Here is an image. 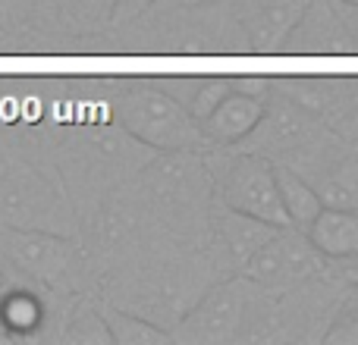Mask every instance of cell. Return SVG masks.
I'll use <instances>...</instances> for the list:
<instances>
[{
    "instance_id": "cell-1",
    "label": "cell",
    "mask_w": 358,
    "mask_h": 345,
    "mask_svg": "<svg viewBox=\"0 0 358 345\" xmlns=\"http://www.w3.org/2000/svg\"><path fill=\"white\" fill-rule=\"evenodd\" d=\"M120 126L132 142L155 151H198L208 145L201 126L189 117L176 98H170L161 82H138L117 104Z\"/></svg>"
},
{
    "instance_id": "cell-2",
    "label": "cell",
    "mask_w": 358,
    "mask_h": 345,
    "mask_svg": "<svg viewBox=\"0 0 358 345\" xmlns=\"http://www.w3.org/2000/svg\"><path fill=\"white\" fill-rule=\"evenodd\" d=\"M261 286L239 277L223 279L210 286L189 311L170 330V342H192V345H217L242 339V330L261 321Z\"/></svg>"
},
{
    "instance_id": "cell-3",
    "label": "cell",
    "mask_w": 358,
    "mask_h": 345,
    "mask_svg": "<svg viewBox=\"0 0 358 345\" xmlns=\"http://www.w3.org/2000/svg\"><path fill=\"white\" fill-rule=\"evenodd\" d=\"M0 226L69 235L76 229V216L60 182L35 167L10 163L0 172Z\"/></svg>"
},
{
    "instance_id": "cell-4",
    "label": "cell",
    "mask_w": 358,
    "mask_h": 345,
    "mask_svg": "<svg viewBox=\"0 0 358 345\" xmlns=\"http://www.w3.org/2000/svg\"><path fill=\"white\" fill-rule=\"evenodd\" d=\"M327 270V258L308 242V235L292 226H280L245 264L239 273L261 289H292Z\"/></svg>"
},
{
    "instance_id": "cell-5",
    "label": "cell",
    "mask_w": 358,
    "mask_h": 345,
    "mask_svg": "<svg viewBox=\"0 0 358 345\" xmlns=\"http://www.w3.org/2000/svg\"><path fill=\"white\" fill-rule=\"evenodd\" d=\"M220 204L271 226H289L277 191V167L261 154H242L227 163L220 179Z\"/></svg>"
},
{
    "instance_id": "cell-6",
    "label": "cell",
    "mask_w": 358,
    "mask_h": 345,
    "mask_svg": "<svg viewBox=\"0 0 358 345\" xmlns=\"http://www.w3.org/2000/svg\"><path fill=\"white\" fill-rule=\"evenodd\" d=\"M0 258L35 283L63 286L76 267V245L60 233L0 226Z\"/></svg>"
},
{
    "instance_id": "cell-7",
    "label": "cell",
    "mask_w": 358,
    "mask_h": 345,
    "mask_svg": "<svg viewBox=\"0 0 358 345\" xmlns=\"http://www.w3.org/2000/svg\"><path fill=\"white\" fill-rule=\"evenodd\" d=\"M311 0H236V25L245 50L277 54Z\"/></svg>"
},
{
    "instance_id": "cell-8",
    "label": "cell",
    "mask_w": 358,
    "mask_h": 345,
    "mask_svg": "<svg viewBox=\"0 0 358 345\" xmlns=\"http://www.w3.org/2000/svg\"><path fill=\"white\" fill-rule=\"evenodd\" d=\"M286 54H352L346 29L330 0H311L283 41Z\"/></svg>"
},
{
    "instance_id": "cell-9",
    "label": "cell",
    "mask_w": 358,
    "mask_h": 345,
    "mask_svg": "<svg viewBox=\"0 0 358 345\" xmlns=\"http://www.w3.org/2000/svg\"><path fill=\"white\" fill-rule=\"evenodd\" d=\"M264 98L248 94L242 88L233 85V91L223 94L220 104L201 119V135L208 138V145H236L255 135L261 117H264Z\"/></svg>"
},
{
    "instance_id": "cell-10",
    "label": "cell",
    "mask_w": 358,
    "mask_h": 345,
    "mask_svg": "<svg viewBox=\"0 0 358 345\" xmlns=\"http://www.w3.org/2000/svg\"><path fill=\"white\" fill-rule=\"evenodd\" d=\"M305 235L327 260L358 258V210L324 204L315 220L305 226Z\"/></svg>"
},
{
    "instance_id": "cell-11",
    "label": "cell",
    "mask_w": 358,
    "mask_h": 345,
    "mask_svg": "<svg viewBox=\"0 0 358 345\" xmlns=\"http://www.w3.org/2000/svg\"><path fill=\"white\" fill-rule=\"evenodd\" d=\"M258 132L273 151L305 148L311 138H317V119L296 107L292 101L280 98L273 107H264V117L258 123Z\"/></svg>"
},
{
    "instance_id": "cell-12",
    "label": "cell",
    "mask_w": 358,
    "mask_h": 345,
    "mask_svg": "<svg viewBox=\"0 0 358 345\" xmlns=\"http://www.w3.org/2000/svg\"><path fill=\"white\" fill-rule=\"evenodd\" d=\"M214 223H217L220 245L227 248V254H229V260L236 264V270H239V267L245 264V260L252 258V254L258 251V248L280 229V226H271V223L255 220V216L236 214V210H229L227 204H220V207H217Z\"/></svg>"
},
{
    "instance_id": "cell-13",
    "label": "cell",
    "mask_w": 358,
    "mask_h": 345,
    "mask_svg": "<svg viewBox=\"0 0 358 345\" xmlns=\"http://www.w3.org/2000/svg\"><path fill=\"white\" fill-rule=\"evenodd\" d=\"M48 321L44 298L35 289L25 286H10L0 292V336L6 339H31L41 333Z\"/></svg>"
},
{
    "instance_id": "cell-14",
    "label": "cell",
    "mask_w": 358,
    "mask_h": 345,
    "mask_svg": "<svg viewBox=\"0 0 358 345\" xmlns=\"http://www.w3.org/2000/svg\"><path fill=\"white\" fill-rule=\"evenodd\" d=\"M277 191H280V204H283V210H286L289 226L305 233V226H308L317 216V210L324 207L321 191L289 167H277Z\"/></svg>"
},
{
    "instance_id": "cell-15",
    "label": "cell",
    "mask_w": 358,
    "mask_h": 345,
    "mask_svg": "<svg viewBox=\"0 0 358 345\" xmlns=\"http://www.w3.org/2000/svg\"><path fill=\"white\" fill-rule=\"evenodd\" d=\"M340 79H289L283 82V98L302 107L315 119H336L340 113Z\"/></svg>"
},
{
    "instance_id": "cell-16",
    "label": "cell",
    "mask_w": 358,
    "mask_h": 345,
    "mask_svg": "<svg viewBox=\"0 0 358 345\" xmlns=\"http://www.w3.org/2000/svg\"><path fill=\"white\" fill-rule=\"evenodd\" d=\"M161 88L189 110L195 123H201L220 104L223 94L233 91V79H167L161 82Z\"/></svg>"
},
{
    "instance_id": "cell-17",
    "label": "cell",
    "mask_w": 358,
    "mask_h": 345,
    "mask_svg": "<svg viewBox=\"0 0 358 345\" xmlns=\"http://www.w3.org/2000/svg\"><path fill=\"white\" fill-rule=\"evenodd\" d=\"M113 6L117 0H60L54 16L66 35H101L113 25Z\"/></svg>"
},
{
    "instance_id": "cell-18",
    "label": "cell",
    "mask_w": 358,
    "mask_h": 345,
    "mask_svg": "<svg viewBox=\"0 0 358 345\" xmlns=\"http://www.w3.org/2000/svg\"><path fill=\"white\" fill-rule=\"evenodd\" d=\"M104 323H107V333H110V342L117 345H164L170 342V330L157 327L155 321L148 317H138L126 308H104Z\"/></svg>"
},
{
    "instance_id": "cell-19",
    "label": "cell",
    "mask_w": 358,
    "mask_h": 345,
    "mask_svg": "<svg viewBox=\"0 0 358 345\" xmlns=\"http://www.w3.org/2000/svg\"><path fill=\"white\" fill-rule=\"evenodd\" d=\"M66 339L69 342H98V345H113L110 333H107V323L104 314H101L94 304H82L79 311L73 314L66 330Z\"/></svg>"
},
{
    "instance_id": "cell-20",
    "label": "cell",
    "mask_w": 358,
    "mask_h": 345,
    "mask_svg": "<svg viewBox=\"0 0 358 345\" xmlns=\"http://www.w3.org/2000/svg\"><path fill=\"white\" fill-rule=\"evenodd\" d=\"M31 16H35L31 0H0V35L22 31Z\"/></svg>"
},
{
    "instance_id": "cell-21",
    "label": "cell",
    "mask_w": 358,
    "mask_h": 345,
    "mask_svg": "<svg viewBox=\"0 0 358 345\" xmlns=\"http://www.w3.org/2000/svg\"><path fill=\"white\" fill-rule=\"evenodd\" d=\"M324 342H355L358 345V302H349L336 314L334 327L324 333Z\"/></svg>"
},
{
    "instance_id": "cell-22",
    "label": "cell",
    "mask_w": 358,
    "mask_h": 345,
    "mask_svg": "<svg viewBox=\"0 0 358 345\" xmlns=\"http://www.w3.org/2000/svg\"><path fill=\"white\" fill-rule=\"evenodd\" d=\"M151 6H155V0H117V6H113V25L136 22L145 13H151Z\"/></svg>"
},
{
    "instance_id": "cell-23",
    "label": "cell",
    "mask_w": 358,
    "mask_h": 345,
    "mask_svg": "<svg viewBox=\"0 0 358 345\" xmlns=\"http://www.w3.org/2000/svg\"><path fill=\"white\" fill-rule=\"evenodd\" d=\"M340 16L343 29H346L349 41H352V54H358V3H343V0H330Z\"/></svg>"
},
{
    "instance_id": "cell-24",
    "label": "cell",
    "mask_w": 358,
    "mask_h": 345,
    "mask_svg": "<svg viewBox=\"0 0 358 345\" xmlns=\"http://www.w3.org/2000/svg\"><path fill=\"white\" fill-rule=\"evenodd\" d=\"M227 0H155L151 13H182V10H204V6H220Z\"/></svg>"
},
{
    "instance_id": "cell-25",
    "label": "cell",
    "mask_w": 358,
    "mask_h": 345,
    "mask_svg": "<svg viewBox=\"0 0 358 345\" xmlns=\"http://www.w3.org/2000/svg\"><path fill=\"white\" fill-rule=\"evenodd\" d=\"M57 3H60V0H31L35 13H57Z\"/></svg>"
},
{
    "instance_id": "cell-26",
    "label": "cell",
    "mask_w": 358,
    "mask_h": 345,
    "mask_svg": "<svg viewBox=\"0 0 358 345\" xmlns=\"http://www.w3.org/2000/svg\"><path fill=\"white\" fill-rule=\"evenodd\" d=\"M10 163H13L10 151H6V145H3V142H0V172H3L6 167H10Z\"/></svg>"
},
{
    "instance_id": "cell-27",
    "label": "cell",
    "mask_w": 358,
    "mask_h": 345,
    "mask_svg": "<svg viewBox=\"0 0 358 345\" xmlns=\"http://www.w3.org/2000/svg\"><path fill=\"white\" fill-rule=\"evenodd\" d=\"M343 3H358V0H343Z\"/></svg>"
}]
</instances>
